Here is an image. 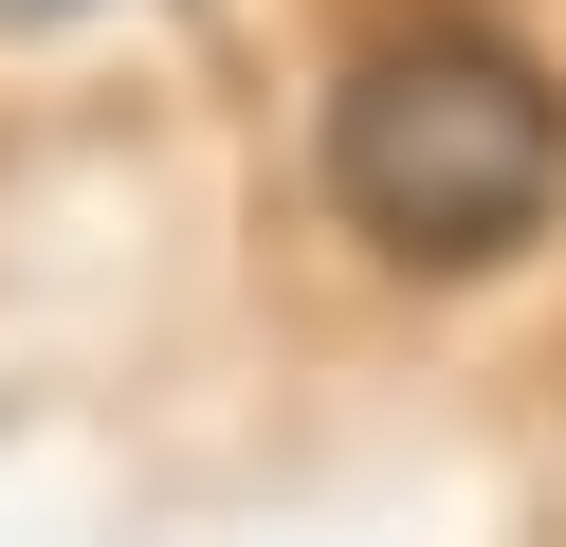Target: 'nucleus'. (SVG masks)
<instances>
[{
    "label": "nucleus",
    "mask_w": 566,
    "mask_h": 547,
    "mask_svg": "<svg viewBox=\"0 0 566 547\" xmlns=\"http://www.w3.org/2000/svg\"><path fill=\"white\" fill-rule=\"evenodd\" d=\"M329 201H347V238L384 274H493L566 201V92L512 36L420 19V36H384L329 92Z\"/></svg>",
    "instance_id": "obj_1"
},
{
    "label": "nucleus",
    "mask_w": 566,
    "mask_h": 547,
    "mask_svg": "<svg viewBox=\"0 0 566 547\" xmlns=\"http://www.w3.org/2000/svg\"><path fill=\"white\" fill-rule=\"evenodd\" d=\"M0 19H38V0H0ZM55 19H74V0H55Z\"/></svg>",
    "instance_id": "obj_2"
}]
</instances>
